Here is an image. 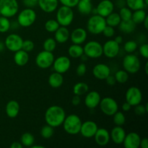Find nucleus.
Instances as JSON below:
<instances>
[{
  "label": "nucleus",
  "instance_id": "f257e3e1",
  "mask_svg": "<svg viewBox=\"0 0 148 148\" xmlns=\"http://www.w3.org/2000/svg\"><path fill=\"white\" fill-rule=\"evenodd\" d=\"M65 117H66V113L64 108L56 105L49 107L46 109L44 115L46 124L53 128L62 125Z\"/></svg>",
  "mask_w": 148,
  "mask_h": 148
},
{
  "label": "nucleus",
  "instance_id": "f03ea898",
  "mask_svg": "<svg viewBox=\"0 0 148 148\" xmlns=\"http://www.w3.org/2000/svg\"><path fill=\"white\" fill-rule=\"evenodd\" d=\"M82 121L80 118L76 114H70L65 117L63 121L64 130L67 134L71 135H76L80 131Z\"/></svg>",
  "mask_w": 148,
  "mask_h": 148
},
{
  "label": "nucleus",
  "instance_id": "7ed1b4c3",
  "mask_svg": "<svg viewBox=\"0 0 148 148\" xmlns=\"http://www.w3.org/2000/svg\"><path fill=\"white\" fill-rule=\"evenodd\" d=\"M106 26L105 17L98 14L91 16L87 23V29L92 35H99Z\"/></svg>",
  "mask_w": 148,
  "mask_h": 148
},
{
  "label": "nucleus",
  "instance_id": "20e7f679",
  "mask_svg": "<svg viewBox=\"0 0 148 148\" xmlns=\"http://www.w3.org/2000/svg\"><path fill=\"white\" fill-rule=\"evenodd\" d=\"M74 20V12L72 8L62 5L56 12V21L60 26L70 25Z\"/></svg>",
  "mask_w": 148,
  "mask_h": 148
},
{
  "label": "nucleus",
  "instance_id": "39448f33",
  "mask_svg": "<svg viewBox=\"0 0 148 148\" xmlns=\"http://www.w3.org/2000/svg\"><path fill=\"white\" fill-rule=\"evenodd\" d=\"M36 13L32 8H25L17 15V22L23 27H28L34 24L36 20Z\"/></svg>",
  "mask_w": 148,
  "mask_h": 148
},
{
  "label": "nucleus",
  "instance_id": "423d86ee",
  "mask_svg": "<svg viewBox=\"0 0 148 148\" xmlns=\"http://www.w3.org/2000/svg\"><path fill=\"white\" fill-rule=\"evenodd\" d=\"M19 4L17 0H0V13L1 16L14 17L18 12Z\"/></svg>",
  "mask_w": 148,
  "mask_h": 148
},
{
  "label": "nucleus",
  "instance_id": "0eeeda50",
  "mask_svg": "<svg viewBox=\"0 0 148 148\" xmlns=\"http://www.w3.org/2000/svg\"><path fill=\"white\" fill-rule=\"evenodd\" d=\"M122 65L126 72L130 74H135L140 70L141 63L140 59L136 55L129 53L124 56Z\"/></svg>",
  "mask_w": 148,
  "mask_h": 148
},
{
  "label": "nucleus",
  "instance_id": "6e6552de",
  "mask_svg": "<svg viewBox=\"0 0 148 148\" xmlns=\"http://www.w3.org/2000/svg\"><path fill=\"white\" fill-rule=\"evenodd\" d=\"M84 54L90 59H98L103 55V46L96 40H90L83 47Z\"/></svg>",
  "mask_w": 148,
  "mask_h": 148
},
{
  "label": "nucleus",
  "instance_id": "1a4fd4ad",
  "mask_svg": "<svg viewBox=\"0 0 148 148\" xmlns=\"http://www.w3.org/2000/svg\"><path fill=\"white\" fill-rule=\"evenodd\" d=\"M99 106L101 111L108 116H112L119 109V105L116 101L111 97H106L101 99Z\"/></svg>",
  "mask_w": 148,
  "mask_h": 148
},
{
  "label": "nucleus",
  "instance_id": "9d476101",
  "mask_svg": "<svg viewBox=\"0 0 148 148\" xmlns=\"http://www.w3.org/2000/svg\"><path fill=\"white\" fill-rule=\"evenodd\" d=\"M54 59L55 58L53 52L43 50L38 53L35 62H36V65L39 68L45 69H48L51 66H52Z\"/></svg>",
  "mask_w": 148,
  "mask_h": 148
},
{
  "label": "nucleus",
  "instance_id": "9b49d317",
  "mask_svg": "<svg viewBox=\"0 0 148 148\" xmlns=\"http://www.w3.org/2000/svg\"><path fill=\"white\" fill-rule=\"evenodd\" d=\"M23 39L18 34L11 33L6 37L4 40V45L6 49L12 52H16L22 49Z\"/></svg>",
  "mask_w": 148,
  "mask_h": 148
},
{
  "label": "nucleus",
  "instance_id": "f8f14e48",
  "mask_svg": "<svg viewBox=\"0 0 148 148\" xmlns=\"http://www.w3.org/2000/svg\"><path fill=\"white\" fill-rule=\"evenodd\" d=\"M126 101L132 106H135L141 103L143 101V93L140 88L137 87H130L128 88L125 94Z\"/></svg>",
  "mask_w": 148,
  "mask_h": 148
},
{
  "label": "nucleus",
  "instance_id": "ddd939ff",
  "mask_svg": "<svg viewBox=\"0 0 148 148\" xmlns=\"http://www.w3.org/2000/svg\"><path fill=\"white\" fill-rule=\"evenodd\" d=\"M53 69L55 72L60 74H64L67 72L71 66V61L66 56H61L54 59L53 62Z\"/></svg>",
  "mask_w": 148,
  "mask_h": 148
},
{
  "label": "nucleus",
  "instance_id": "4468645a",
  "mask_svg": "<svg viewBox=\"0 0 148 148\" xmlns=\"http://www.w3.org/2000/svg\"><path fill=\"white\" fill-rule=\"evenodd\" d=\"M103 54L106 57L113 59L119 54L120 51L119 44L114 40H108L103 45Z\"/></svg>",
  "mask_w": 148,
  "mask_h": 148
},
{
  "label": "nucleus",
  "instance_id": "2eb2a0df",
  "mask_svg": "<svg viewBox=\"0 0 148 148\" xmlns=\"http://www.w3.org/2000/svg\"><path fill=\"white\" fill-rule=\"evenodd\" d=\"M98 129L96 123L93 121H86L81 124L79 133L85 138H92Z\"/></svg>",
  "mask_w": 148,
  "mask_h": 148
},
{
  "label": "nucleus",
  "instance_id": "dca6fc26",
  "mask_svg": "<svg viewBox=\"0 0 148 148\" xmlns=\"http://www.w3.org/2000/svg\"><path fill=\"white\" fill-rule=\"evenodd\" d=\"M92 75L99 80H105L107 77L111 75V69L106 64H98L92 69Z\"/></svg>",
  "mask_w": 148,
  "mask_h": 148
},
{
  "label": "nucleus",
  "instance_id": "f3484780",
  "mask_svg": "<svg viewBox=\"0 0 148 148\" xmlns=\"http://www.w3.org/2000/svg\"><path fill=\"white\" fill-rule=\"evenodd\" d=\"M95 9L97 14L103 17H106L108 14L114 12V4L111 0H102L98 3Z\"/></svg>",
  "mask_w": 148,
  "mask_h": 148
},
{
  "label": "nucleus",
  "instance_id": "a211bd4d",
  "mask_svg": "<svg viewBox=\"0 0 148 148\" xmlns=\"http://www.w3.org/2000/svg\"><path fill=\"white\" fill-rule=\"evenodd\" d=\"M101 100V95L97 91L92 90L88 92L85 98V104L87 108L90 109H94L98 106H99L100 101Z\"/></svg>",
  "mask_w": 148,
  "mask_h": 148
},
{
  "label": "nucleus",
  "instance_id": "6ab92c4d",
  "mask_svg": "<svg viewBox=\"0 0 148 148\" xmlns=\"http://www.w3.org/2000/svg\"><path fill=\"white\" fill-rule=\"evenodd\" d=\"M88 37V33L87 31L82 27H77L75 28L72 33H70L69 38L71 41L75 44H82L85 43Z\"/></svg>",
  "mask_w": 148,
  "mask_h": 148
},
{
  "label": "nucleus",
  "instance_id": "aec40b11",
  "mask_svg": "<svg viewBox=\"0 0 148 148\" xmlns=\"http://www.w3.org/2000/svg\"><path fill=\"white\" fill-rule=\"evenodd\" d=\"M93 137L96 144L99 146H106L111 140L110 133L105 128H98Z\"/></svg>",
  "mask_w": 148,
  "mask_h": 148
},
{
  "label": "nucleus",
  "instance_id": "412c9836",
  "mask_svg": "<svg viewBox=\"0 0 148 148\" xmlns=\"http://www.w3.org/2000/svg\"><path fill=\"white\" fill-rule=\"evenodd\" d=\"M140 136L137 133L130 132L126 134L122 144L125 148H138L140 147Z\"/></svg>",
  "mask_w": 148,
  "mask_h": 148
},
{
  "label": "nucleus",
  "instance_id": "4be33fe9",
  "mask_svg": "<svg viewBox=\"0 0 148 148\" xmlns=\"http://www.w3.org/2000/svg\"><path fill=\"white\" fill-rule=\"evenodd\" d=\"M126 132L121 126H116L111 130L110 133V138L116 145H121L124 142L126 136Z\"/></svg>",
  "mask_w": 148,
  "mask_h": 148
},
{
  "label": "nucleus",
  "instance_id": "5701e85b",
  "mask_svg": "<svg viewBox=\"0 0 148 148\" xmlns=\"http://www.w3.org/2000/svg\"><path fill=\"white\" fill-rule=\"evenodd\" d=\"M38 4L42 11L46 13H51L57 9L59 0H38Z\"/></svg>",
  "mask_w": 148,
  "mask_h": 148
},
{
  "label": "nucleus",
  "instance_id": "b1692460",
  "mask_svg": "<svg viewBox=\"0 0 148 148\" xmlns=\"http://www.w3.org/2000/svg\"><path fill=\"white\" fill-rule=\"evenodd\" d=\"M20 106L19 103L14 100H11L7 103L5 107V112L9 118H15L20 113Z\"/></svg>",
  "mask_w": 148,
  "mask_h": 148
},
{
  "label": "nucleus",
  "instance_id": "393cba45",
  "mask_svg": "<svg viewBox=\"0 0 148 148\" xmlns=\"http://www.w3.org/2000/svg\"><path fill=\"white\" fill-rule=\"evenodd\" d=\"M70 33L67 27L64 26H60L54 32V39L56 43H64L69 39Z\"/></svg>",
  "mask_w": 148,
  "mask_h": 148
},
{
  "label": "nucleus",
  "instance_id": "a878e982",
  "mask_svg": "<svg viewBox=\"0 0 148 148\" xmlns=\"http://www.w3.org/2000/svg\"><path fill=\"white\" fill-rule=\"evenodd\" d=\"M29 61V55L25 51L20 49L17 51L14 52V62L15 64L19 66H23L27 64Z\"/></svg>",
  "mask_w": 148,
  "mask_h": 148
},
{
  "label": "nucleus",
  "instance_id": "bb28decb",
  "mask_svg": "<svg viewBox=\"0 0 148 148\" xmlns=\"http://www.w3.org/2000/svg\"><path fill=\"white\" fill-rule=\"evenodd\" d=\"M49 85L53 88H60L64 82V77L62 74L54 72L51 74L48 79Z\"/></svg>",
  "mask_w": 148,
  "mask_h": 148
},
{
  "label": "nucleus",
  "instance_id": "cd10ccee",
  "mask_svg": "<svg viewBox=\"0 0 148 148\" xmlns=\"http://www.w3.org/2000/svg\"><path fill=\"white\" fill-rule=\"evenodd\" d=\"M76 7H77L78 12L82 15H89L92 13L93 8L91 1L88 0H79Z\"/></svg>",
  "mask_w": 148,
  "mask_h": 148
},
{
  "label": "nucleus",
  "instance_id": "c85d7f7f",
  "mask_svg": "<svg viewBox=\"0 0 148 148\" xmlns=\"http://www.w3.org/2000/svg\"><path fill=\"white\" fill-rule=\"evenodd\" d=\"M118 26L119 30L125 34L132 33L136 28V24L132 19L127 20H121Z\"/></svg>",
  "mask_w": 148,
  "mask_h": 148
},
{
  "label": "nucleus",
  "instance_id": "c756f323",
  "mask_svg": "<svg viewBox=\"0 0 148 148\" xmlns=\"http://www.w3.org/2000/svg\"><path fill=\"white\" fill-rule=\"evenodd\" d=\"M68 53L70 57L74 58V59H77V58H80L84 53L83 47L81 46L79 44H75L73 43L71 45L68 49Z\"/></svg>",
  "mask_w": 148,
  "mask_h": 148
},
{
  "label": "nucleus",
  "instance_id": "7c9ffc66",
  "mask_svg": "<svg viewBox=\"0 0 148 148\" xmlns=\"http://www.w3.org/2000/svg\"><path fill=\"white\" fill-rule=\"evenodd\" d=\"M105 19L107 25L111 26L113 27H118L121 20L119 13L114 12H111L110 14H108L106 17H105Z\"/></svg>",
  "mask_w": 148,
  "mask_h": 148
},
{
  "label": "nucleus",
  "instance_id": "2f4dec72",
  "mask_svg": "<svg viewBox=\"0 0 148 148\" xmlns=\"http://www.w3.org/2000/svg\"><path fill=\"white\" fill-rule=\"evenodd\" d=\"M89 90V86L87 83L83 82H79L75 84L73 87V92L75 95H83L86 94Z\"/></svg>",
  "mask_w": 148,
  "mask_h": 148
},
{
  "label": "nucleus",
  "instance_id": "473e14b6",
  "mask_svg": "<svg viewBox=\"0 0 148 148\" xmlns=\"http://www.w3.org/2000/svg\"><path fill=\"white\" fill-rule=\"evenodd\" d=\"M146 16H147V13L145 11L144 9L137 10L134 11V12H132V20L136 25L142 24L145 19Z\"/></svg>",
  "mask_w": 148,
  "mask_h": 148
},
{
  "label": "nucleus",
  "instance_id": "72a5a7b5",
  "mask_svg": "<svg viewBox=\"0 0 148 148\" xmlns=\"http://www.w3.org/2000/svg\"><path fill=\"white\" fill-rule=\"evenodd\" d=\"M125 1L127 7H129L132 11L145 9L146 7L144 0H125Z\"/></svg>",
  "mask_w": 148,
  "mask_h": 148
},
{
  "label": "nucleus",
  "instance_id": "f704fd0d",
  "mask_svg": "<svg viewBox=\"0 0 148 148\" xmlns=\"http://www.w3.org/2000/svg\"><path fill=\"white\" fill-rule=\"evenodd\" d=\"M20 143L23 147H31L35 143L34 136L31 133H24L20 137Z\"/></svg>",
  "mask_w": 148,
  "mask_h": 148
},
{
  "label": "nucleus",
  "instance_id": "c9c22d12",
  "mask_svg": "<svg viewBox=\"0 0 148 148\" xmlns=\"http://www.w3.org/2000/svg\"><path fill=\"white\" fill-rule=\"evenodd\" d=\"M114 77H115L116 82H118V83H126L129 79V73L126 72L124 69H121V70H119L116 72Z\"/></svg>",
  "mask_w": 148,
  "mask_h": 148
},
{
  "label": "nucleus",
  "instance_id": "e433bc0d",
  "mask_svg": "<svg viewBox=\"0 0 148 148\" xmlns=\"http://www.w3.org/2000/svg\"><path fill=\"white\" fill-rule=\"evenodd\" d=\"M44 27L46 31L49 32V33H54L60 27V25L56 21V20L50 19L45 23Z\"/></svg>",
  "mask_w": 148,
  "mask_h": 148
},
{
  "label": "nucleus",
  "instance_id": "4c0bfd02",
  "mask_svg": "<svg viewBox=\"0 0 148 148\" xmlns=\"http://www.w3.org/2000/svg\"><path fill=\"white\" fill-rule=\"evenodd\" d=\"M56 41L53 38H48L44 40L43 43V50L47 51L53 52L56 48Z\"/></svg>",
  "mask_w": 148,
  "mask_h": 148
},
{
  "label": "nucleus",
  "instance_id": "58836bf2",
  "mask_svg": "<svg viewBox=\"0 0 148 148\" xmlns=\"http://www.w3.org/2000/svg\"><path fill=\"white\" fill-rule=\"evenodd\" d=\"M113 116V121L116 126H121L122 127L126 122L125 115L121 111H116Z\"/></svg>",
  "mask_w": 148,
  "mask_h": 148
},
{
  "label": "nucleus",
  "instance_id": "ea45409f",
  "mask_svg": "<svg viewBox=\"0 0 148 148\" xmlns=\"http://www.w3.org/2000/svg\"><path fill=\"white\" fill-rule=\"evenodd\" d=\"M11 28V23L8 17L0 16V33H7Z\"/></svg>",
  "mask_w": 148,
  "mask_h": 148
},
{
  "label": "nucleus",
  "instance_id": "a19ab883",
  "mask_svg": "<svg viewBox=\"0 0 148 148\" xmlns=\"http://www.w3.org/2000/svg\"><path fill=\"white\" fill-rule=\"evenodd\" d=\"M53 133H54V131H53V127H51V126L46 125L43 126V127L40 130V135L44 139H50L52 136L53 135Z\"/></svg>",
  "mask_w": 148,
  "mask_h": 148
},
{
  "label": "nucleus",
  "instance_id": "79ce46f5",
  "mask_svg": "<svg viewBox=\"0 0 148 148\" xmlns=\"http://www.w3.org/2000/svg\"><path fill=\"white\" fill-rule=\"evenodd\" d=\"M120 17L121 20H127L132 19V12L129 7H126L125 6L121 8H120L119 10Z\"/></svg>",
  "mask_w": 148,
  "mask_h": 148
},
{
  "label": "nucleus",
  "instance_id": "37998d69",
  "mask_svg": "<svg viewBox=\"0 0 148 148\" xmlns=\"http://www.w3.org/2000/svg\"><path fill=\"white\" fill-rule=\"evenodd\" d=\"M124 49L126 52L128 53H132L137 49V43L134 40H128L125 43L124 46Z\"/></svg>",
  "mask_w": 148,
  "mask_h": 148
},
{
  "label": "nucleus",
  "instance_id": "c03bdc74",
  "mask_svg": "<svg viewBox=\"0 0 148 148\" xmlns=\"http://www.w3.org/2000/svg\"><path fill=\"white\" fill-rule=\"evenodd\" d=\"M148 112V105H142L141 103L134 106V113L138 116H143Z\"/></svg>",
  "mask_w": 148,
  "mask_h": 148
},
{
  "label": "nucleus",
  "instance_id": "a18cd8bd",
  "mask_svg": "<svg viewBox=\"0 0 148 148\" xmlns=\"http://www.w3.org/2000/svg\"><path fill=\"white\" fill-rule=\"evenodd\" d=\"M35 44L32 40H23V46H22V49L25 51L26 52H30L34 49Z\"/></svg>",
  "mask_w": 148,
  "mask_h": 148
},
{
  "label": "nucleus",
  "instance_id": "49530a36",
  "mask_svg": "<svg viewBox=\"0 0 148 148\" xmlns=\"http://www.w3.org/2000/svg\"><path fill=\"white\" fill-rule=\"evenodd\" d=\"M103 34L104 35V36L106 38H112L113 36L115 35V30H114V27H111V26L107 25L105 27V28L103 29L102 32Z\"/></svg>",
  "mask_w": 148,
  "mask_h": 148
},
{
  "label": "nucleus",
  "instance_id": "de8ad7c7",
  "mask_svg": "<svg viewBox=\"0 0 148 148\" xmlns=\"http://www.w3.org/2000/svg\"><path fill=\"white\" fill-rule=\"evenodd\" d=\"M79 0H59V2L64 6L73 8L77 6Z\"/></svg>",
  "mask_w": 148,
  "mask_h": 148
},
{
  "label": "nucleus",
  "instance_id": "09e8293b",
  "mask_svg": "<svg viewBox=\"0 0 148 148\" xmlns=\"http://www.w3.org/2000/svg\"><path fill=\"white\" fill-rule=\"evenodd\" d=\"M87 72V66L85 63L79 64L76 69V73L78 76L82 77L85 75Z\"/></svg>",
  "mask_w": 148,
  "mask_h": 148
},
{
  "label": "nucleus",
  "instance_id": "8fccbe9b",
  "mask_svg": "<svg viewBox=\"0 0 148 148\" xmlns=\"http://www.w3.org/2000/svg\"><path fill=\"white\" fill-rule=\"evenodd\" d=\"M139 51L141 56L144 57L145 59H148V44L147 43H144L140 46L139 49Z\"/></svg>",
  "mask_w": 148,
  "mask_h": 148
},
{
  "label": "nucleus",
  "instance_id": "3c124183",
  "mask_svg": "<svg viewBox=\"0 0 148 148\" xmlns=\"http://www.w3.org/2000/svg\"><path fill=\"white\" fill-rule=\"evenodd\" d=\"M105 80L106 82V83L108 84V85H110V86H113V85H114L116 83V81L114 76H112V75H110L109 76L107 77L106 79Z\"/></svg>",
  "mask_w": 148,
  "mask_h": 148
},
{
  "label": "nucleus",
  "instance_id": "603ef678",
  "mask_svg": "<svg viewBox=\"0 0 148 148\" xmlns=\"http://www.w3.org/2000/svg\"><path fill=\"white\" fill-rule=\"evenodd\" d=\"M23 4L25 6L27 7V8H32L37 5V3L33 1V0H23Z\"/></svg>",
  "mask_w": 148,
  "mask_h": 148
},
{
  "label": "nucleus",
  "instance_id": "864d4df0",
  "mask_svg": "<svg viewBox=\"0 0 148 148\" xmlns=\"http://www.w3.org/2000/svg\"><path fill=\"white\" fill-rule=\"evenodd\" d=\"M80 102H81L80 96H79V95H75V96L72 97V104L73 106H77L79 105Z\"/></svg>",
  "mask_w": 148,
  "mask_h": 148
},
{
  "label": "nucleus",
  "instance_id": "5fc2aeb1",
  "mask_svg": "<svg viewBox=\"0 0 148 148\" xmlns=\"http://www.w3.org/2000/svg\"><path fill=\"white\" fill-rule=\"evenodd\" d=\"M140 147L142 148H148V140L147 138L145 137V138L141 139L140 143Z\"/></svg>",
  "mask_w": 148,
  "mask_h": 148
},
{
  "label": "nucleus",
  "instance_id": "6e6d98bb",
  "mask_svg": "<svg viewBox=\"0 0 148 148\" xmlns=\"http://www.w3.org/2000/svg\"><path fill=\"white\" fill-rule=\"evenodd\" d=\"M132 106L130 105V103H127V101H126V102H124V103L122 104V106H121V108H122V110H123V111H130V109H131V108H132Z\"/></svg>",
  "mask_w": 148,
  "mask_h": 148
},
{
  "label": "nucleus",
  "instance_id": "4d7b16f0",
  "mask_svg": "<svg viewBox=\"0 0 148 148\" xmlns=\"http://www.w3.org/2000/svg\"><path fill=\"white\" fill-rule=\"evenodd\" d=\"M11 148H23V146L21 144V143H19V142H14L12 143V144L10 145Z\"/></svg>",
  "mask_w": 148,
  "mask_h": 148
},
{
  "label": "nucleus",
  "instance_id": "13d9d810",
  "mask_svg": "<svg viewBox=\"0 0 148 148\" xmlns=\"http://www.w3.org/2000/svg\"><path fill=\"white\" fill-rule=\"evenodd\" d=\"M114 40H115L116 42L117 43H118V44H121V43H122V42H123V38H122V36H116V37L115 38H114Z\"/></svg>",
  "mask_w": 148,
  "mask_h": 148
},
{
  "label": "nucleus",
  "instance_id": "bf43d9fd",
  "mask_svg": "<svg viewBox=\"0 0 148 148\" xmlns=\"http://www.w3.org/2000/svg\"><path fill=\"white\" fill-rule=\"evenodd\" d=\"M143 25H144L145 28L146 30H147L148 29V16L147 15L146 16L145 19L144 21H143Z\"/></svg>",
  "mask_w": 148,
  "mask_h": 148
},
{
  "label": "nucleus",
  "instance_id": "052dcab7",
  "mask_svg": "<svg viewBox=\"0 0 148 148\" xmlns=\"http://www.w3.org/2000/svg\"><path fill=\"white\" fill-rule=\"evenodd\" d=\"M4 49H5V45H4V43L0 40V52H2L4 50Z\"/></svg>",
  "mask_w": 148,
  "mask_h": 148
},
{
  "label": "nucleus",
  "instance_id": "680f3d73",
  "mask_svg": "<svg viewBox=\"0 0 148 148\" xmlns=\"http://www.w3.org/2000/svg\"><path fill=\"white\" fill-rule=\"evenodd\" d=\"M32 148H44V146H42V145H33L31 146Z\"/></svg>",
  "mask_w": 148,
  "mask_h": 148
},
{
  "label": "nucleus",
  "instance_id": "e2e57ef3",
  "mask_svg": "<svg viewBox=\"0 0 148 148\" xmlns=\"http://www.w3.org/2000/svg\"><path fill=\"white\" fill-rule=\"evenodd\" d=\"M147 66H148V63L147 62V63H146V64H145V73L147 74H148V71H147Z\"/></svg>",
  "mask_w": 148,
  "mask_h": 148
},
{
  "label": "nucleus",
  "instance_id": "0e129e2a",
  "mask_svg": "<svg viewBox=\"0 0 148 148\" xmlns=\"http://www.w3.org/2000/svg\"><path fill=\"white\" fill-rule=\"evenodd\" d=\"M144 2H145V4L146 6L148 5V0H144Z\"/></svg>",
  "mask_w": 148,
  "mask_h": 148
},
{
  "label": "nucleus",
  "instance_id": "69168bd1",
  "mask_svg": "<svg viewBox=\"0 0 148 148\" xmlns=\"http://www.w3.org/2000/svg\"><path fill=\"white\" fill-rule=\"evenodd\" d=\"M33 1H35V2H36L38 4V0H33Z\"/></svg>",
  "mask_w": 148,
  "mask_h": 148
},
{
  "label": "nucleus",
  "instance_id": "338daca9",
  "mask_svg": "<svg viewBox=\"0 0 148 148\" xmlns=\"http://www.w3.org/2000/svg\"><path fill=\"white\" fill-rule=\"evenodd\" d=\"M88 1H92V0H88Z\"/></svg>",
  "mask_w": 148,
  "mask_h": 148
},
{
  "label": "nucleus",
  "instance_id": "774afa93",
  "mask_svg": "<svg viewBox=\"0 0 148 148\" xmlns=\"http://www.w3.org/2000/svg\"><path fill=\"white\" fill-rule=\"evenodd\" d=\"M0 16H1V13H0Z\"/></svg>",
  "mask_w": 148,
  "mask_h": 148
}]
</instances>
